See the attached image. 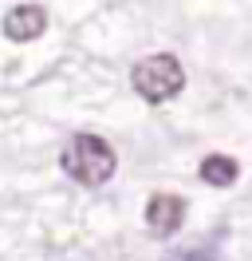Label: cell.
I'll list each match as a JSON object with an SVG mask.
<instances>
[{
	"label": "cell",
	"instance_id": "obj_5",
	"mask_svg": "<svg viewBox=\"0 0 252 261\" xmlns=\"http://www.w3.org/2000/svg\"><path fill=\"white\" fill-rule=\"evenodd\" d=\"M236 174H240V166H236V159H229V154H209V159H201V178L209 182V186H233Z\"/></svg>",
	"mask_w": 252,
	"mask_h": 261
},
{
	"label": "cell",
	"instance_id": "obj_2",
	"mask_svg": "<svg viewBox=\"0 0 252 261\" xmlns=\"http://www.w3.org/2000/svg\"><path fill=\"white\" fill-rule=\"evenodd\" d=\"M130 83H134V91H138L146 103H166V99L181 95V87H185V67H181L177 56L158 51V56H150V60L134 64Z\"/></svg>",
	"mask_w": 252,
	"mask_h": 261
},
{
	"label": "cell",
	"instance_id": "obj_1",
	"mask_svg": "<svg viewBox=\"0 0 252 261\" xmlns=\"http://www.w3.org/2000/svg\"><path fill=\"white\" fill-rule=\"evenodd\" d=\"M59 166L67 178H75L79 186H107L118 170L114 147L99 135H75L59 154Z\"/></svg>",
	"mask_w": 252,
	"mask_h": 261
},
{
	"label": "cell",
	"instance_id": "obj_3",
	"mask_svg": "<svg viewBox=\"0 0 252 261\" xmlns=\"http://www.w3.org/2000/svg\"><path fill=\"white\" fill-rule=\"evenodd\" d=\"M181 222H185V198H177V194H154L150 198V206H146V226L154 229L158 238L177 233Z\"/></svg>",
	"mask_w": 252,
	"mask_h": 261
},
{
	"label": "cell",
	"instance_id": "obj_4",
	"mask_svg": "<svg viewBox=\"0 0 252 261\" xmlns=\"http://www.w3.org/2000/svg\"><path fill=\"white\" fill-rule=\"evenodd\" d=\"M44 32H47V12L40 4H20V8H12L4 16V36L16 40V44H32Z\"/></svg>",
	"mask_w": 252,
	"mask_h": 261
}]
</instances>
